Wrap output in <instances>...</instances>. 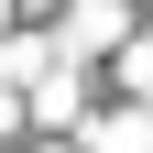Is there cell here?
<instances>
[{
  "label": "cell",
  "mask_w": 153,
  "mask_h": 153,
  "mask_svg": "<svg viewBox=\"0 0 153 153\" xmlns=\"http://www.w3.org/2000/svg\"><path fill=\"white\" fill-rule=\"evenodd\" d=\"M88 153H153V109H109V120H88Z\"/></svg>",
  "instance_id": "1"
}]
</instances>
